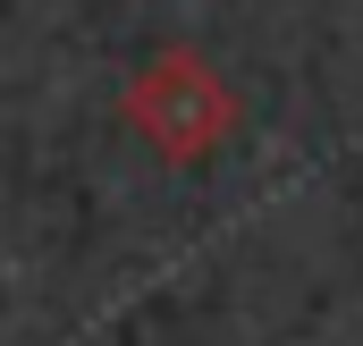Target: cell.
<instances>
[{
  "label": "cell",
  "mask_w": 363,
  "mask_h": 346,
  "mask_svg": "<svg viewBox=\"0 0 363 346\" xmlns=\"http://www.w3.org/2000/svg\"><path fill=\"white\" fill-rule=\"evenodd\" d=\"M127 118L144 127L152 152H169V161H203V152H220V144L237 135V93L211 77V60H194V51H161V60L127 85Z\"/></svg>",
  "instance_id": "6da1fadb"
}]
</instances>
